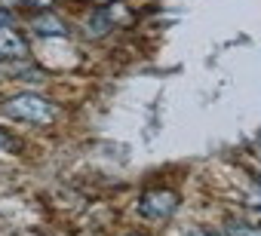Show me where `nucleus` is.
I'll return each instance as SVG.
<instances>
[{"label": "nucleus", "instance_id": "f257e3e1", "mask_svg": "<svg viewBox=\"0 0 261 236\" xmlns=\"http://www.w3.org/2000/svg\"><path fill=\"white\" fill-rule=\"evenodd\" d=\"M4 113L16 123H31V126H49L56 120V104L43 95H34V92H22V95H13L7 104H4Z\"/></svg>", "mask_w": 261, "mask_h": 236}, {"label": "nucleus", "instance_id": "f03ea898", "mask_svg": "<svg viewBox=\"0 0 261 236\" xmlns=\"http://www.w3.org/2000/svg\"><path fill=\"white\" fill-rule=\"evenodd\" d=\"M25 55H28L25 37L10 25H0V58H25Z\"/></svg>", "mask_w": 261, "mask_h": 236}, {"label": "nucleus", "instance_id": "7ed1b4c3", "mask_svg": "<svg viewBox=\"0 0 261 236\" xmlns=\"http://www.w3.org/2000/svg\"><path fill=\"white\" fill-rule=\"evenodd\" d=\"M34 34H40V37H65V34H68V25H65L59 16L43 13V16L34 19Z\"/></svg>", "mask_w": 261, "mask_h": 236}, {"label": "nucleus", "instance_id": "20e7f679", "mask_svg": "<svg viewBox=\"0 0 261 236\" xmlns=\"http://www.w3.org/2000/svg\"><path fill=\"white\" fill-rule=\"evenodd\" d=\"M175 209V196L172 193H148L142 199V212L145 215H169Z\"/></svg>", "mask_w": 261, "mask_h": 236}, {"label": "nucleus", "instance_id": "39448f33", "mask_svg": "<svg viewBox=\"0 0 261 236\" xmlns=\"http://www.w3.org/2000/svg\"><path fill=\"white\" fill-rule=\"evenodd\" d=\"M16 4H22V7H49L53 0H16Z\"/></svg>", "mask_w": 261, "mask_h": 236}, {"label": "nucleus", "instance_id": "423d86ee", "mask_svg": "<svg viewBox=\"0 0 261 236\" xmlns=\"http://www.w3.org/2000/svg\"><path fill=\"white\" fill-rule=\"evenodd\" d=\"M230 236H258V233H252V230H230Z\"/></svg>", "mask_w": 261, "mask_h": 236}]
</instances>
